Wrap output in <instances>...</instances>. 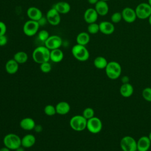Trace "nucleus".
Masks as SVG:
<instances>
[{
    "label": "nucleus",
    "instance_id": "f257e3e1",
    "mask_svg": "<svg viewBox=\"0 0 151 151\" xmlns=\"http://www.w3.org/2000/svg\"><path fill=\"white\" fill-rule=\"evenodd\" d=\"M32 57L34 62L42 64L50 60V50L45 45L38 46L32 51Z\"/></svg>",
    "mask_w": 151,
    "mask_h": 151
},
{
    "label": "nucleus",
    "instance_id": "f03ea898",
    "mask_svg": "<svg viewBox=\"0 0 151 151\" xmlns=\"http://www.w3.org/2000/svg\"><path fill=\"white\" fill-rule=\"evenodd\" d=\"M104 70L107 77L111 80L117 79L120 76L122 71L120 64L115 61L108 62Z\"/></svg>",
    "mask_w": 151,
    "mask_h": 151
},
{
    "label": "nucleus",
    "instance_id": "7ed1b4c3",
    "mask_svg": "<svg viewBox=\"0 0 151 151\" xmlns=\"http://www.w3.org/2000/svg\"><path fill=\"white\" fill-rule=\"evenodd\" d=\"M73 56L79 61H86L90 57V52L85 45L76 44L71 48Z\"/></svg>",
    "mask_w": 151,
    "mask_h": 151
},
{
    "label": "nucleus",
    "instance_id": "20e7f679",
    "mask_svg": "<svg viewBox=\"0 0 151 151\" xmlns=\"http://www.w3.org/2000/svg\"><path fill=\"white\" fill-rule=\"evenodd\" d=\"M3 143L11 150H15L21 146V139L17 134L8 133L4 136Z\"/></svg>",
    "mask_w": 151,
    "mask_h": 151
},
{
    "label": "nucleus",
    "instance_id": "39448f33",
    "mask_svg": "<svg viewBox=\"0 0 151 151\" xmlns=\"http://www.w3.org/2000/svg\"><path fill=\"white\" fill-rule=\"evenodd\" d=\"M87 120L83 115H75L70 120L71 128L76 132H82L86 129Z\"/></svg>",
    "mask_w": 151,
    "mask_h": 151
},
{
    "label": "nucleus",
    "instance_id": "423d86ee",
    "mask_svg": "<svg viewBox=\"0 0 151 151\" xmlns=\"http://www.w3.org/2000/svg\"><path fill=\"white\" fill-rule=\"evenodd\" d=\"M120 148L122 151H136L137 141L130 136H125L120 142Z\"/></svg>",
    "mask_w": 151,
    "mask_h": 151
},
{
    "label": "nucleus",
    "instance_id": "0eeeda50",
    "mask_svg": "<svg viewBox=\"0 0 151 151\" xmlns=\"http://www.w3.org/2000/svg\"><path fill=\"white\" fill-rule=\"evenodd\" d=\"M40 26L38 21L29 19L23 25V32L28 37H32L39 31Z\"/></svg>",
    "mask_w": 151,
    "mask_h": 151
},
{
    "label": "nucleus",
    "instance_id": "6e6552de",
    "mask_svg": "<svg viewBox=\"0 0 151 151\" xmlns=\"http://www.w3.org/2000/svg\"><path fill=\"white\" fill-rule=\"evenodd\" d=\"M137 18L146 19L151 15V6L146 2H142L137 5L134 9Z\"/></svg>",
    "mask_w": 151,
    "mask_h": 151
},
{
    "label": "nucleus",
    "instance_id": "1a4fd4ad",
    "mask_svg": "<svg viewBox=\"0 0 151 151\" xmlns=\"http://www.w3.org/2000/svg\"><path fill=\"white\" fill-rule=\"evenodd\" d=\"M103 128L101 120L97 117H93L87 120L86 129L88 131L93 134H97L101 132Z\"/></svg>",
    "mask_w": 151,
    "mask_h": 151
},
{
    "label": "nucleus",
    "instance_id": "9d476101",
    "mask_svg": "<svg viewBox=\"0 0 151 151\" xmlns=\"http://www.w3.org/2000/svg\"><path fill=\"white\" fill-rule=\"evenodd\" d=\"M63 44L61 37L57 35H50L48 38L44 42V45L50 50L60 48Z\"/></svg>",
    "mask_w": 151,
    "mask_h": 151
},
{
    "label": "nucleus",
    "instance_id": "9b49d317",
    "mask_svg": "<svg viewBox=\"0 0 151 151\" xmlns=\"http://www.w3.org/2000/svg\"><path fill=\"white\" fill-rule=\"evenodd\" d=\"M45 17L48 23L52 26H57L60 24V14L53 7L47 11Z\"/></svg>",
    "mask_w": 151,
    "mask_h": 151
},
{
    "label": "nucleus",
    "instance_id": "f8f14e48",
    "mask_svg": "<svg viewBox=\"0 0 151 151\" xmlns=\"http://www.w3.org/2000/svg\"><path fill=\"white\" fill-rule=\"evenodd\" d=\"M121 13L123 19L127 23H133L137 19L135 10L130 7H125Z\"/></svg>",
    "mask_w": 151,
    "mask_h": 151
},
{
    "label": "nucleus",
    "instance_id": "ddd939ff",
    "mask_svg": "<svg viewBox=\"0 0 151 151\" xmlns=\"http://www.w3.org/2000/svg\"><path fill=\"white\" fill-rule=\"evenodd\" d=\"M99 15L96 12L94 8H87L83 15V18L86 23L88 24L96 22L98 19Z\"/></svg>",
    "mask_w": 151,
    "mask_h": 151
},
{
    "label": "nucleus",
    "instance_id": "4468645a",
    "mask_svg": "<svg viewBox=\"0 0 151 151\" xmlns=\"http://www.w3.org/2000/svg\"><path fill=\"white\" fill-rule=\"evenodd\" d=\"M100 32L104 35H111L115 30L114 24L111 22L107 21H103L100 22L99 24Z\"/></svg>",
    "mask_w": 151,
    "mask_h": 151
},
{
    "label": "nucleus",
    "instance_id": "2eb2a0df",
    "mask_svg": "<svg viewBox=\"0 0 151 151\" xmlns=\"http://www.w3.org/2000/svg\"><path fill=\"white\" fill-rule=\"evenodd\" d=\"M27 15L29 19L38 21L42 17V12L40 9L35 6L29 7L27 10Z\"/></svg>",
    "mask_w": 151,
    "mask_h": 151
},
{
    "label": "nucleus",
    "instance_id": "dca6fc26",
    "mask_svg": "<svg viewBox=\"0 0 151 151\" xmlns=\"http://www.w3.org/2000/svg\"><path fill=\"white\" fill-rule=\"evenodd\" d=\"M151 145V142L148 136H143L137 141V150L139 151H148Z\"/></svg>",
    "mask_w": 151,
    "mask_h": 151
},
{
    "label": "nucleus",
    "instance_id": "f3484780",
    "mask_svg": "<svg viewBox=\"0 0 151 151\" xmlns=\"http://www.w3.org/2000/svg\"><path fill=\"white\" fill-rule=\"evenodd\" d=\"M94 9L97 12L99 16H106L109 11V6L107 2L99 0L98 2L94 5Z\"/></svg>",
    "mask_w": 151,
    "mask_h": 151
},
{
    "label": "nucleus",
    "instance_id": "a211bd4d",
    "mask_svg": "<svg viewBox=\"0 0 151 151\" xmlns=\"http://www.w3.org/2000/svg\"><path fill=\"white\" fill-rule=\"evenodd\" d=\"M120 93L121 96L124 98L131 97L134 92L133 86L129 83H123L120 87Z\"/></svg>",
    "mask_w": 151,
    "mask_h": 151
},
{
    "label": "nucleus",
    "instance_id": "6ab92c4d",
    "mask_svg": "<svg viewBox=\"0 0 151 151\" xmlns=\"http://www.w3.org/2000/svg\"><path fill=\"white\" fill-rule=\"evenodd\" d=\"M5 69L9 74H14L18 71L19 64L14 58L9 59L5 63Z\"/></svg>",
    "mask_w": 151,
    "mask_h": 151
},
{
    "label": "nucleus",
    "instance_id": "aec40b11",
    "mask_svg": "<svg viewBox=\"0 0 151 151\" xmlns=\"http://www.w3.org/2000/svg\"><path fill=\"white\" fill-rule=\"evenodd\" d=\"M53 8H55L60 14H66L71 10V6L69 3L65 1H60L55 3Z\"/></svg>",
    "mask_w": 151,
    "mask_h": 151
},
{
    "label": "nucleus",
    "instance_id": "412c9836",
    "mask_svg": "<svg viewBox=\"0 0 151 151\" xmlns=\"http://www.w3.org/2000/svg\"><path fill=\"white\" fill-rule=\"evenodd\" d=\"M35 125L36 124L34 120L31 117H25L19 122L20 127L23 130L27 131H30L34 129Z\"/></svg>",
    "mask_w": 151,
    "mask_h": 151
},
{
    "label": "nucleus",
    "instance_id": "4be33fe9",
    "mask_svg": "<svg viewBox=\"0 0 151 151\" xmlns=\"http://www.w3.org/2000/svg\"><path fill=\"white\" fill-rule=\"evenodd\" d=\"M36 142L35 136L32 134H27L21 139V146L24 148H29L33 146Z\"/></svg>",
    "mask_w": 151,
    "mask_h": 151
},
{
    "label": "nucleus",
    "instance_id": "5701e85b",
    "mask_svg": "<svg viewBox=\"0 0 151 151\" xmlns=\"http://www.w3.org/2000/svg\"><path fill=\"white\" fill-rule=\"evenodd\" d=\"M70 105L67 101H62L58 103L55 106L56 113L60 115H65L69 113L70 110Z\"/></svg>",
    "mask_w": 151,
    "mask_h": 151
},
{
    "label": "nucleus",
    "instance_id": "b1692460",
    "mask_svg": "<svg viewBox=\"0 0 151 151\" xmlns=\"http://www.w3.org/2000/svg\"><path fill=\"white\" fill-rule=\"evenodd\" d=\"M64 58V53L60 48L50 50V60L53 63H58Z\"/></svg>",
    "mask_w": 151,
    "mask_h": 151
},
{
    "label": "nucleus",
    "instance_id": "393cba45",
    "mask_svg": "<svg viewBox=\"0 0 151 151\" xmlns=\"http://www.w3.org/2000/svg\"><path fill=\"white\" fill-rule=\"evenodd\" d=\"M76 40L77 44L86 46L90 41V34L87 32H81L77 34Z\"/></svg>",
    "mask_w": 151,
    "mask_h": 151
},
{
    "label": "nucleus",
    "instance_id": "a878e982",
    "mask_svg": "<svg viewBox=\"0 0 151 151\" xmlns=\"http://www.w3.org/2000/svg\"><path fill=\"white\" fill-rule=\"evenodd\" d=\"M94 67L99 70L105 69L106 67L108 61L106 58L103 56H98L96 57L93 61Z\"/></svg>",
    "mask_w": 151,
    "mask_h": 151
},
{
    "label": "nucleus",
    "instance_id": "bb28decb",
    "mask_svg": "<svg viewBox=\"0 0 151 151\" xmlns=\"http://www.w3.org/2000/svg\"><path fill=\"white\" fill-rule=\"evenodd\" d=\"M19 64H22L25 63L28 59V55L25 51H20L17 52L14 55L13 58Z\"/></svg>",
    "mask_w": 151,
    "mask_h": 151
},
{
    "label": "nucleus",
    "instance_id": "cd10ccee",
    "mask_svg": "<svg viewBox=\"0 0 151 151\" xmlns=\"http://www.w3.org/2000/svg\"><path fill=\"white\" fill-rule=\"evenodd\" d=\"M99 32H100V29H99V24L94 22L91 24H89L87 26V32L89 34H96Z\"/></svg>",
    "mask_w": 151,
    "mask_h": 151
},
{
    "label": "nucleus",
    "instance_id": "c85d7f7f",
    "mask_svg": "<svg viewBox=\"0 0 151 151\" xmlns=\"http://www.w3.org/2000/svg\"><path fill=\"white\" fill-rule=\"evenodd\" d=\"M37 34H38V39L43 42H45V41L50 37V34L48 31L46 29H41L39 31Z\"/></svg>",
    "mask_w": 151,
    "mask_h": 151
},
{
    "label": "nucleus",
    "instance_id": "c756f323",
    "mask_svg": "<svg viewBox=\"0 0 151 151\" xmlns=\"http://www.w3.org/2000/svg\"><path fill=\"white\" fill-rule=\"evenodd\" d=\"M44 111L45 114L48 116H52L57 113L55 106H54L52 104H48L45 106Z\"/></svg>",
    "mask_w": 151,
    "mask_h": 151
},
{
    "label": "nucleus",
    "instance_id": "7c9ffc66",
    "mask_svg": "<svg viewBox=\"0 0 151 151\" xmlns=\"http://www.w3.org/2000/svg\"><path fill=\"white\" fill-rule=\"evenodd\" d=\"M94 110L91 107H86L83 111L82 115L87 119L88 120L94 116Z\"/></svg>",
    "mask_w": 151,
    "mask_h": 151
},
{
    "label": "nucleus",
    "instance_id": "2f4dec72",
    "mask_svg": "<svg viewBox=\"0 0 151 151\" xmlns=\"http://www.w3.org/2000/svg\"><path fill=\"white\" fill-rule=\"evenodd\" d=\"M142 95L146 101L151 102V87H147L145 88L142 92Z\"/></svg>",
    "mask_w": 151,
    "mask_h": 151
},
{
    "label": "nucleus",
    "instance_id": "473e14b6",
    "mask_svg": "<svg viewBox=\"0 0 151 151\" xmlns=\"http://www.w3.org/2000/svg\"><path fill=\"white\" fill-rule=\"evenodd\" d=\"M122 19V15L120 12H115L111 15V22L113 24L119 23Z\"/></svg>",
    "mask_w": 151,
    "mask_h": 151
},
{
    "label": "nucleus",
    "instance_id": "72a5a7b5",
    "mask_svg": "<svg viewBox=\"0 0 151 151\" xmlns=\"http://www.w3.org/2000/svg\"><path fill=\"white\" fill-rule=\"evenodd\" d=\"M40 68L42 73H48L51 71L52 69V67L51 64L49 63V61H48V62H45L41 64L40 66Z\"/></svg>",
    "mask_w": 151,
    "mask_h": 151
},
{
    "label": "nucleus",
    "instance_id": "f704fd0d",
    "mask_svg": "<svg viewBox=\"0 0 151 151\" xmlns=\"http://www.w3.org/2000/svg\"><path fill=\"white\" fill-rule=\"evenodd\" d=\"M6 30H7V27L6 24L4 22L0 21V35H5L6 32Z\"/></svg>",
    "mask_w": 151,
    "mask_h": 151
},
{
    "label": "nucleus",
    "instance_id": "c9c22d12",
    "mask_svg": "<svg viewBox=\"0 0 151 151\" xmlns=\"http://www.w3.org/2000/svg\"><path fill=\"white\" fill-rule=\"evenodd\" d=\"M8 42V37L6 34L3 35H0V47L5 46Z\"/></svg>",
    "mask_w": 151,
    "mask_h": 151
},
{
    "label": "nucleus",
    "instance_id": "e433bc0d",
    "mask_svg": "<svg viewBox=\"0 0 151 151\" xmlns=\"http://www.w3.org/2000/svg\"><path fill=\"white\" fill-rule=\"evenodd\" d=\"M38 22L40 27H42V26L45 25L47 23H48L46 17L44 18V17H42L39 21H38Z\"/></svg>",
    "mask_w": 151,
    "mask_h": 151
},
{
    "label": "nucleus",
    "instance_id": "4c0bfd02",
    "mask_svg": "<svg viewBox=\"0 0 151 151\" xmlns=\"http://www.w3.org/2000/svg\"><path fill=\"white\" fill-rule=\"evenodd\" d=\"M34 130L35 132H40L42 130V127L41 125H35V127H34Z\"/></svg>",
    "mask_w": 151,
    "mask_h": 151
},
{
    "label": "nucleus",
    "instance_id": "58836bf2",
    "mask_svg": "<svg viewBox=\"0 0 151 151\" xmlns=\"http://www.w3.org/2000/svg\"><path fill=\"white\" fill-rule=\"evenodd\" d=\"M122 84L123 83H129V78L127 76H123L122 78Z\"/></svg>",
    "mask_w": 151,
    "mask_h": 151
},
{
    "label": "nucleus",
    "instance_id": "ea45409f",
    "mask_svg": "<svg viewBox=\"0 0 151 151\" xmlns=\"http://www.w3.org/2000/svg\"><path fill=\"white\" fill-rule=\"evenodd\" d=\"M99 0H87V2L88 4H91V5H96Z\"/></svg>",
    "mask_w": 151,
    "mask_h": 151
},
{
    "label": "nucleus",
    "instance_id": "a19ab883",
    "mask_svg": "<svg viewBox=\"0 0 151 151\" xmlns=\"http://www.w3.org/2000/svg\"><path fill=\"white\" fill-rule=\"evenodd\" d=\"M0 151H11V150L4 146V147L0 148Z\"/></svg>",
    "mask_w": 151,
    "mask_h": 151
},
{
    "label": "nucleus",
    "instance_id": "79ce46f5",
    "mask_svg": "<svg viewBox=\"0 0 151 151\" xmlns=\"http://www.w3.org/2000/svg\"><path fill=\"white\" fill-rule=\"evenodd\" d=\"M25 148H24V147L21 146L18 148H17L16 150H15V151H25Z\"/></svg>",
    "mask_w": 151,
    "mask_h": 151
},
{
    "label": "nucleus",
    "instance_id": "37998d69",
    "mask_svg": "<svg viewBox=\"0 0 151 151\" xmlns=\"http://www.w3.org/2000/svg\"><path fill=\"white\" fill-rule=\"evenodd\" d=\"M148 19V22H149V25L151 26V15L149 17V18H147Z\"/></svg>",
    "mask_w": 151,
    "mask_h": 151
},
{
    "label": "nucleus",
    "instance_id": "c03bdc74",
    "mask_svg": "<svg viewBox=\"0 0 151 151\" xmlns=\"http://www.w3.org/2000/svg\"><path fill=\"white\" fill-rule=\"evenodd\" d=\"M148 137H149V139H150V142H151V132L149 133Z\"/></svg>",
    "mask_w": 151,
    "mask_h": 151
},
{
    "label": "nucleus",
    "instance_id": "a18cd8bd",
    "mask_svg": "<svg viewBox=\"0 0 151 151\" xmlns=\"http://www.w3.org/2000/svg\"><path fill=\"white\" fill-rule=\"evenodd\" d=\"M147 3L151 6V0H148V2Z\"/></svg>",
    "mask_w": 151,
    "mask_h": 151
},
{
    "label": "nucleus",
    "instance_id": "49530a36",
    "mask_svg": "<svg viewBox=\"0 0 151 151\" xmlns=\"http://www.w3.org/2000/svg\"><path fill=\"white\" fill-rule=\"evenodd\" d=\"M100 1H106V2H107V1H110V0H100Z\"/></svg>",
    "mask_w": 151,
    "mask_h": 151
},
{
    "label": "nucleus",
    "instance_id": "de8ad7c7",
    "mask_svg": "<svg viewBox=\"0 0 151 151\" xmlns=\"http://www.w3.org/2000/svg\"><path fill=\"white\" fill-rule=\"evenodd\" d=\"M136 151H139V150H136Z\"/></svg>",
    "mask_w": 151,
    "mask_h": 151
}]
</instances>
